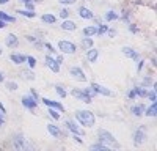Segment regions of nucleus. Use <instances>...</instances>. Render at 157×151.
<instances>
[{
  "instance_id": "obj_1",
  "label": "nucleus",
  "mask_w": 157,
  "mask_h": 151,
  "mask_svg": "<svg viewBox=\"0 0 157 151\" xmlns=\"http://www.w3.org/2000/svg\"><path fill=\"white\" fill-rule=\"evenodd\" d=\"M75 118L82 126H86V128H93L94 123H96L94 113L90 112V110H77L75 112Z\"/></svg>"
},
{
  "instance_id": "obj_2",
  "label": "nucleus",
  "mask_w": 157,
  "mask_h": 151,
  "mask_svg": "<svg viewBox=\"0 0 157 151\" xmlns=\"http://www.w3.org/2000/svg\"><path fill=\"white\" fill-rule=\"evenodd\" d=\"M71 95L74 98H77L78 101H82V103H86L90 104L91 101H93V96H96V93L93 91V88H85V90H77V88H74V90L71 91Z\"/></svg>"
},
{
  "instance_id": "obj_3",
  "label": "nucleus",
  "mask_w": 157,
  "mask_h": 151,
  "mask_svg": "<svg viewBox=\"0 0 157 151\" xmlns=\"http://www.w3.org/2000/svg\"><path fill=\"white\" fill-rule=\"evenodd\" d=\"M98 137H99V142L107 145V146H113V148H120V143L116 142V138L113 137V134H110L105 129H99L98 131Z\"/></svg>"
},
{
  "instance_id": "obj_4",
  "label": "nucleus",
  "mask_w": 157,
  "mask_h": 151,
  "mask_svg": "<svg viewBox=\"0 0 157 151\" xmlns=\"http://www.w3.org/2000/svg\"><path fill=\"white\" fill-rule=\"evenodd\" d=\"M132 138H134V145L135 146H140V145L145 143V140H146V128L145 126H140V128L134 132Z\"/></svg>"
},
{
  "instance_id": "obj_5",
  "label": "nucleus",
  "mask_w": 157,
  "mask_h": 151,
  "mask_svg": "<svg viewBox=\"0 0 157 151\" xmlns=\"http://www.w3.org/2000/svg\"><path fill=\"white\" fill-rule=\"evenodd\" d=\"M58 49L61 50L63 54H74L75 50H77L75 44L71 43V41H66V40H63V41L58 43Z\"/></svg>"
},
{
  "instance_id": "obj_6",
  "label": "nucleus",
  "mask_w": 157,
  "mask_h": 151,
  "mask_svg": "<svg viewBox=\"0 0 157 151\" xmlns=\"http://www.w3.org/2000/svg\"><path fill=\"white\" fill-rule=\"evenodd\" d=\"M90 87L93 88V91H94L96 95H104V96H113V91H112V90H109L107 87L101 85V83H96V82H93V83H91Z\"/></svg>"
},
{
  "instance_id": "obj_7",
  "label": "nucleus",
  "mask_w": 157,
  "mask_h": 151,
  "mask_svg": "<svg viewBox=\"0 0 157 151\" xmlns=\"http://www.w3.org/2000/svg\"><path fill=\"white\" fill-rule=\"evenodd\" d=\"M22 106L30 109V110H35L38 107V101L33 96H30V95H25V96H22Z\"/></svg>"
},
{
  "instance_id": "obj_8",
  "label": "nucleus",
  "mask_w": 157,
  "mask_h": 151,
  "mask_svg": "<svg viewBox=\"0 0 157 151\" xmlns=\"http://www.w3.org/2000/svg\"><path fill=\"white\" fill-rule=\"evenodd\" d=\"M69 74L72 76L74 79L80 80V82H86V80H88L86 76H85V72L82 71V68H78V66H72V68L69 69Z\"/></svg>"
},
{
  "instance_id": "obj_9",
  "label": "nucleus",
  "mask_w": 157,
  "mask_h": 151,
  "mask_svg": "<svg viewBox=\"0 0 157 151\" xmlns=\"http://www.w3.org/2000/svg\"><path fill=\"white\" fill-rule=\"evenodd\" d=\"M41 101H43V103H44L47 107H50V109H55V110H58V112H64L63 104L57 103V101H50V99H47V98H43Z\"/></svg>"
},
{
  "instance_id": "obj_10",
  "label": "nucleus",
  "mask_w": 157,
  "mask_h": 151,
  "mask_svg": "<svg viewBox=\"0 0 157 151\" xmlns=\"http://www.w3.org/2000/svg\"><path fill=\"white\" fill-rule=\"evenodd\" d=\"M64 124H66V128H68L72 134H75V135H83V131L75 124V121H72V120H66V123H64Z\"/></svg>"
},
{
  "instance_id": "obj_11",
  "label": "nucleus",
  "mask_w": 157,
  "mask_h": 151,
  "mask_svg": "<svg viewBox=\"0 0 157 151\" xmlns=\"http://www.w3.org/2000/svg\"><path fill=\"white\" fill-rule=\"evenodd\" d=\"M46 65H47V68H50L54 72H58L60 71V63L55 58H52L50 55H46Z\"/></svg>"
},
{
  "instance_id": "obj_12",
  "label": "nucleus",
  "mask_w": 157,
  "mask_h": 151,
  "mask_svg": "<svg viewBox=\"0 0 157 151\" xmlns=\"http://www.w3.org/2000/svg\"><path fill=\"white\" fill-rule=\"evenodd\" d=\"M47 131H49V134L52 137H55V138H58V137L63 135V131L58 128L57 124H47Z\"/></svg>"
},
{
  "instance_id": "obj_13",
  "label": "nucleus",
  "mask_w": 157,
  "mask_h": 151,
  "mask_svg": "<svg viewBox=\"0 0 157 151\" xmlns=\"http://www.w3.org/2000/svg\"><path fill=\"white\" fill-rule=\"evenodd\" d=\"M123 54H124V55H127L129 58L135 60V61H138V60H140L138 52H137V50H134L132 47H123Z\"/></svg>"
},
{
  "instance_id": "obj_14",
  "label": "nucleus",
  "mask_w": 157,
  "mask_h": 151,
  "mask_svg": "<svg viewBox=\"0 0 157 151\" xmlns=\"http://www.w3.org/2000/svg\"><path fill=\"white\" fill-rule=\"evenodd\" d=\"M78 16H80L82 19H93L94 17L93 11L88 10L86 6H80V8H78Z\"/></svg>"
},
{
  "instance_id": "obj_15",
  "label": "nucleus",
  "mask_w": 157,
  "mask_h": 151,
  "mask_svg": "<svg viewBox=\"0 0 157 151\" xmlns=\"http://www.w3.org/2000/svg\"><path fill=\"white\" fill-rule=\"evenodd\" d=\"M98 57H99V50L98 49H93V47L86 49V58H88L90 63H94L98 60Z\"/></svg>"
},
{
  "instance_id": "obj_16",
  "label": "nucleus",
  "mask_w": 157,
  "mask_h": 151,
  "mask_svg": "<svg viewBox=\"0 0 157 151\" xmlns=\"http://www.w3.org/2000/svg\"><path fill=\"white\" fill-rule=\"evenodd\" d=\"M25 138H24V135L22 134H17L16 137H14V148L16 149H25Z\"/></svg>"
},
{
  "instance_id": "obj_17",
  "label": "nucleus",
  "mask_w": 157,
  "mask_h": 151,
  "mask_svg": "<svg viewBox=\"0 0 157 151\" xmlns=\"http://www.w3.org/2000/svg\"><path fill=\"white\" fill-rule=\"evenodd\" d=\"M5 44L8 47H17L19 46V40H17V36L16 35H8L5 38Z\"/></svg>"
},
{
  "instance_id": "obj_18",
  "label": "nucleus",
  "mask_w": 157,
  "mask_h": 151,
  "mask_svg": "<svg viewBox=\"0 0 157 151\" xmlns=\"http://www.w3.org/2000/svg\"><path fill=\"white\" fill-rule=\"evenodd\" d=\"M61 29H63V30H66V32H74V30L77 29V25H75V22H72V21H68V19H63V24H61Z\"/></svg>"
},
{
  "instance_id": "obj_19",
  "label": "nucleus",
  "mask_w": 157,
  "mask_h": 151,
  "mask_svg": "<svg viewBox=\"0 0 157 151\" xmlns=\"http://www.w3.org/2000/svg\"><path fill=\"white\" fill-rule=\"evenodd\" d=\"M10 60H11L13 63H16V65H22V63H25L27 57L22 55V54H11V55H10Z\"/></svg>"
},
{
  "instance_id": "obj_20",
  "label": "nucleus",
  "mask_w": 157,
  "mask_h": 151,
  "mask_svg": "<svg viewBox=\"0 0 157 151\" xmlns=\"http://www.w3.org/2000/svg\"><path fill=\"white\" fill-rule=\"evenodd\" d=\"M130 112H132V115H135V117H141L143 112H145V107H143L141 104H137V106H134L132 109H130Z\"/></svg>"
},
{
  "instance_id": "obj_21",
  "label": "nucleus",
  "mask_w": 157,
  "mask_h": 151,
  "mask_svg": "<svg viewBox=\"0 0 157 151\" xmlns=\"http://www.w3.org/2000/svg\"><path fill=\"white\" fill-rule=\"evenodd\" d=\"M96 32H98V27H93V25H88V27H85L83 29V36H94L96 35Z\"/></svg>"
},
{
  "instance_id": "obj_22",
  "label": "nucleus",
  "mask_w": 157,
  "mask_h": 151,
  "mask_svg": "<svg viewBox=\"0 0 157 151\" xmlns=\"http://www.w3.org/2000/svg\"><path fill=\"white\" fill-rule=\"evenodd\" d=\"M146 117H155L157 115V104L155 103H151V106L148 107V110L145 112Z\"/></svg>"
},
{
  "instance_id": "obj_23",
  "label": "nucleus",
  "mask_w": 157,
  "mask_h": 151,
  "mask_svg": "<svg viewBox=\"0 0 157 151\" xmlns=\"http://www.w3.org/2000/svg\"><path fill=\"white\" fill-rule=\"evenodd\" d=\"M41 21H43L44 24H55L57 17H55L54 14H43V16H41Z\"/></svg>"
},
{
  "instance_id": "obj_24",
  "label": "nucleus",
  "mask_w": 157,
  "mask_h": 151,
  "mask_svg": "<svg viewBox=\"0 0 157 151\" xmlns=\"http://www.w3.org/2000/svg\"><path fill=\"white\" fill-rule=\"evenodd\" d=\"M132 91H134V95H135V96H140V98H145V96L148 95V91H146L143 87H135Z\"/></svg>"
},
{
  "instance_id": "obj_25",
  "label": "nucleus",
  "mask_w": 157,
  "mask_h": 151,
  "mask_svg": "<svg viewBox=\"0 0 157 151\" xmlns=\"http://www.w3.org/2000/svg\"><path fill=\"white\" fill-rule=\"evenodd\" d=\"M104 17H105L107 22H110V21H116L118 17H120V14H118V13H115V11H107Z\"/></svg>"
},
{
  "instance_id": "obj_26",
  "label": "nucleus",
  "mask_w": 157,
  "mask_h": 151,
  "mask_svg": "<svg viewBox=\"0 0 157 151\" xmlns=\"http://www.w3.org/2000/svg\"><path fill=\"white\" fill-rule=\"evenodd\" d=\"M0 19L5 21V22H14V21H16L14 16H10L8 13H5V11H0Z\"/></svg>"
},
{
  "instance_id": "obj_27",
  "label": "nucleus",
  "mask_w": 157,
  "mask_h": 151,
  "mask_svg": "<svg viewBox=\"0 0 157 151\" xmlns=\"http://www.w3.org/2000/svg\"><path fill=\"white\" fill-rule=\"evenodd\" d=\"M91 149H96V151H109L110 149V146H107V145H104V143H96V145H91Z\"/></svg>"
},
{
  "instance_id": "obj_28",
  "label": "nucleus",
  "mask_w": 157,
  "mask_h": 151,
  "mask_svg": "<svg viewBox=\"0 0 157 151\" xmlns=\"http://www.w3.org/2000/svg\"><path fill=\"white\" fill-rule=\"evenodd\" d=\"M21 16H25V17H30V19H33L35 17V11H32V10H19L17 11Z\"/></svg>"
},
{
  "instance_id": "obj_29",
  "label": "nucleus",
  "mask_w": 157,
  "mask_h": 151,
  "mask_svg": "<svg viewBox=\"0 0 157 151\" xmlns=\"http://www.w3.org/2000/svg\"><path fill=\"white\" fill-rule=\"evenodd\" d=\"M82 46L85 49H90V47H93V40H91L90 36H85L83 40H82Z\"/></svg>"
},
{
  "instance_id": "obj_30",
  "label": "nucleus",
  "mask_w": 157,
  "mask_h": 151,
  "mask_svg": "<svg viewBox=\"0 0 157 151\" xmlns=\"http://www.w3.org/2000/svg\"><path fill=\"white\" fill-rule=\"evenodd\" d=\"M55 91L58 93L60 98H66V95H68L66 90H64V87H61V85H57V87H55Z\"/></svg>"
},
{
  "instance_id": "obj_31",
  "label": "nucleus",
  "mask_w": 157,
  "mask_h": 151,
  "mask_svg": "<svg viewBox=\"0 0 157 151\" xmlns=\"http://www.w3.org/2000/svg\"><path fill=\"white\" fill-rule=\"evenodd\" d=\"M49 115L54 118V120H60V112L55 110V109H50V107H49Z\"/></svg>"
},
{
  "instance_id": "obj_32",
  "label": "nucleus",
  "mask_w": 157,
  "mask_h": 151,
  "mask_svg": "<svg viewBox=\"0 0 157 151\" xmlns=\"http://www.w3.org/2000/svg\"><path fill=\"white\" fill-rule=\"evenodd\" d=\"M19 2H21V3H24L27 10H32V11L35 10V5H33V2H32V0H19Z\"/></svg>"
},
{
  "instance_id": "obj_33",
  "label": "nucleus",
  "mask_w": 157,
  "mask_h": 151,
  "mask_svg": "<svg viewBox=\"0 0 157 151\" xmlns=\"http://www.w3.org/2000/svg\"><path fill=\"white\" fill-rule=\"evenodd\" d=\"M21 74H22V77H24V79H29V80H33V79H35L33 72H30V71H22Z\"/></svg>"
},
{
  "instance_id": "obj_34",
  "label": "nucleus",
  "mask_w": 157,
  "mask_h": 151,
  "mask_svg": "<svg viewBox=\"0 0 157 151\" xmlns=\"http://www.w3.org/2000/svg\"><path fill=\"white\" fill-rule=\"evenodd\" d=\"M107 29H109V25H99V27H98V32H96V35H104V33H105L107 32Z\"/></svg>"
},
{
  "instance_id": "obj_35",
  "label": "nucleus",
  "mask_w": 157,
  "mask_h": 151,
  "mask_svg": "<svg viewBox=\"0 0 157 151\" xmlns=\"http://www.w3.org/2000/svg\"><path fill=\"white\" fill-rule=\"evenodd\" d=\"M25 61H29V66L30 68H35L36 66V58L35 57H27V60H25Z\"/></svg>"
},
{
  "instance_id": "obj_36",
  "label": "nucleus",
  "mask_w": 157,
  "mask_h": 151,
  "mask_svg": "<svg viewBox=\"0 0 157 151\" xmlns=\"http://www.w3.org/2000/svg\"><path fill=\"white\" fill-rule=\"evenodd\" d=\"M148 98H149V101H151V103H155V90H154V88H152V90L146 95Z\"/></svg>"
},
{
  "instance_id": "obj_37",
  "label": "nucleus",
  "mask_w": 157,
  "mask_h": 151,
  "mask_svg": "<svg viewBox=\"0 0 157 151\" xmlns=\"http://www.w3.org/2000/svg\"><path fill=\"white\" fill-rule=\"evenodd\" d=\"M68 16H69V11H68L66 8H63V10L60 11V17H61V19H68Z\"/></svg>"
},
{
  "instance_id": "obj_38",
  "label": "nucleus",
  "mask_w": 157,
  "mask_h": 151,
  "mask_svg": "<svg viewBox=\"0 0 157 151\" xmlns=\"http://www.w3.org/2000/svg\"><path fill=\"white\" fill-rule=\"evenodd\" d=\"M6 88L8 90H17V83L16 82H6Z\"/></svg>"
},
{
  "instance_id": "obj_39",
  "label": "nucleus",
  "mask_w": 157,
  "mask_h": 151,
  "mask_svg": "<svg viewBox=\"0 0 157 151\" xmlns=\"http://www.w3.org/2000/svg\"><path fill=\"white\" fill-rule=\"evenodd\" d=\"M151 83H152V79L151 77H145V79H143L141 87H151Z\"/></svg>"
},
{
  "instance_id": "obj_40",
  "label": "nucleus",
  "mask_w": 157,
  "mask_h": 151,
  "mask_svg": "<svg viewBox=\"0 0 157 151\" xmlns=\"http://www.w3.org/2000/svg\"><path fill=\"white\" fill-rule=\"evenodd\" d=\"M44 46H46V47L49 49V52H50V54H54V52H55V49H54V46H52L50 43H46Z\"/></svg>"
},
{
  "instance_id": "obj_41",
  "label": "nucleus",
  "mask_w": 157,
  "mask_h": 151,
  "mask_svg": "<svg viewBox=\"0 0 157 151\" xmlns=\"http://www.w3.org/2000/svg\"><path fill=\"white\" fill-rule=\"evenodd\" d=\"M143 63H145V61H143L141 58L137 61V71H141V68H143Z\"/></svg>"
},
{
  "instance_id": "obj_42",
  "label": "nucleus",
  "mask_w": 157,
  "mask_h": 151,
  "mask_svg": "<svg viewBox=\"0 0 157 151\" xmlns=\"http://www.w3.org/2000/svg\"><path fill=\"white\" fill-rule=\"evenodd\" d=\"M75 0H60V3L61 5H71V3H74Z\"/></svg>"
},
{
  "instance_id": "obj_43",
  "label": "nucleus",
  "mask_w": 157,
  "mask_h": 151,
  "mask_svg": "<svg viewBox=\"0 0 157 151\" xmlns=\"http://www.w3.org/2000/svg\"><path fill=\"white\" fill-rule=\"evenodd\" d=\"M5 124V113L0 112V126H3Z\"/></svg>"
},
{
  "instance_id": "obj_44",
  "label": "nucleus",
  "mask_w": 157,
  "mask_h": 151,
  "mask_svg": "<svg viewBox=\"0 0 157 151\" xmlns=\"http://www.w3.org/2000/svg\"><path fill=\"white\" fill-rule=\"evenodd\" d=\"M129 29H130V32H132V33H138V29L135 27L134 24H130V27H129Z\"/></svg>"
},
{
  "instance_id": "obj_45",
  "label": "nucleus",
  "mask_w": 157,
  "mask_h": 151,
  "mask_svg": "<svg viewBox=\"0 0 157 151\" xmlns=\"http://www.w3.org/2000/svg\"><path fill=\"white\" fill-rule=\"evenodd\" d=\"M107 33H109V36H112V38H113V36L116 35V30H112V29H107Z\"/></svg>"
},
{
  "instance_id": "obj_46",
  "label": "nucleus",
  "mask_w": 157,
  "mask_h": 151,
  "mask_svg": "<svg viewBox=\"0 0 157 151\" xmlns=\"http://www.w3.org/2000/svg\"><path fill=\"white\" fill-rule=\"evenodd\" d=\"M5 27H6V22L0 19V29H5Z\"/></svg>"
},
{
  "instance_id": "obj_47",
  "label": "nucleus",
  "mask_w": 157,
  "mask_h": 151,
  "mask_svg": "<svg viewBox=\"0 0 157 151\" xmlns=\"http://www.w3.org/2000/svg\"><path fill=\"white\" fill-rule=\"evenodd\" d=\"M32 96H33V98H35V99H36V101H38V99H39V96H38V93H36V91H35V90H32Z\"/></svg>"
},
{
  "instance_id": "obj_48",
  "label": "nucleus",
  "mask_w": 157,
  "mask_h": 151,
  "mask_svg": "<svg viewBox=\"0 0 157 151\" xmlns=\"http://www.w3.org/2000/svg\"><path fill=\"white\" fill-rule=\"evenodd\" d=\"M0 112H2V113H6V109L3 107V104H2V103H0Z\"/></svg>"
},
{
  "instance_id": "obj_49",
  "label": "nucleus",
  "mask_w": 157,
  "mask_h": 151,
  "mask_svg": "<svg viewBox=\"0 0 157 151\" xmlns=\"http://www.w3.org/2000/svg\"><path fill=\"white\" fill-rule=\"evenodd\" d=\"M135 98V95H134V91H129V99H134Z\"/></svg>"
},
{
  "instance_id": "obj_50",
  "label": "nucleus",
  "mask_w": 157,
  "mask_h": 151,
  "mask_svg": "<svg viewBox=\"0 0 157 151\" xmlns=\"http://www.w3.org/2000/svg\"><path fill=\"white\" fill-rule=\"evenodd\" d=\"M55 60H57V61H58V63H60V65H61V63H63V57H57V58H55Z\"/></svg>"
},
{
  "instance_id": "obj_51",
  "label": "nucleus",
  "mask_w": 157,
  "mask_h": 151,
  "mask_svg": "<svg viewBox=\"0 0 157 151\" xmlns=\"http://www.w3.org/2000/svg\"><path fill=\"white\" fill-rule=\"evenodd\" d=\"M10 0H0V5H5V3H8Z\"/></svg>"
},
{
  "instance_id": "obj_52",
  "label": "nucleus",
  "mask_w": 157,
  "mask_h": 151,
  "mask_svg": "<svg viewBox=\"0 0 157 151\" xmlns=\"http://www.w3.org/2000/svg\"><path fill=\"white\" fill-rule=\"evenodd\" d=\"M3 80H5V77H3V74L0 72V82H3Z\"/></svg>"
},
{
  "instance_id": "obj_53",
  "label": "nucleus",
  "mask_w": 157,
  "mask_h": 151,
  "mask_svg": "<svg viewBox=\"0 0 157 151\" xmlns=\"http://www.w3.org/2000/svg\"><path fill=\"white\" fill-rule=\"evenodd\" d=\"M2 52H3V50H2V47H0V55H2Z\"/></svg>"
}]
</instances>
